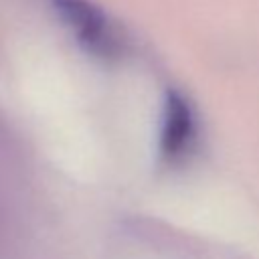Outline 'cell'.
I'll return each instance as SVG.
<instances>
[{
    "label": "cell",
    "instance_id": "cell-2",
    "mask_svg": "<svg viewBox=\"0 0 259 259\" xmlns=\"http://www.w3.org/2000/svg\"><path fill=\"white\" fill-rule=\"evenodd\" d=\"M194 134V117L188 101L170 91L164 103L162 115V132H160V150L166 158H178L188 148Z\"/></svg>",
    "mask_w": 259,
    "mask_h": 259
},
{
    "label": "cell",
    "instance_id": "cell-1",
    "mask_svg": "<svg viewBox=\"0 0 259 259\" xmlns=\"http://www.w3.org/2000/svg\"><path fill=\"white\" fill-rule=\"evenodd\" d=\"M51 6L89 53L107 59L121 51L123 40L115 24L91 0H51Z\"/></svg>",
    "mask_w": 259,
    "mask_h": 259
}]
</instances>
